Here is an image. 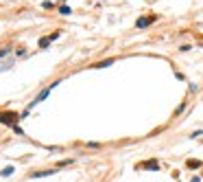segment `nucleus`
I'll list each match as a JSON object with an SVG mask.
<instances>
[{
  "instance_id": "f257e3e1",
  "label": "nucleus",
  "mask_w": 203,
  "mask_h": 182,
  "mask_svg": "<svg viewBox=\"0 0 203 182\" xmlns=\"http://www.w3.org/2000/svg\"><path fill=\"white\" fill-rule=\"evenodd\" d=\"M59 84H61V81H52V84H50L48 88H44V90H40V94H37V97H35V99H33V101H31V105H29V110H31V108H35V105H37V103H42V101H44V99H46V97H48V94H50V92H52V90H55V88H57Z\"/></svg>"
},
{
  "instance_id": "6e6552de",
  "label": "nucleus",
  "mask_w": 203,
  "mask_h": 182,
  "mask_svg": "<svg viewBox=\"0 0 203 182\" xmlns=\"http://www.w3.org/2000/svg\"><path fill=\"white\" fill-rule=\"evenodd\" d=\"M13 174V167H5L2 169V176H11Z\"/></svg>"
},
{
  "instance_id": "0eeeda50",
  "label": "nucleus",
  "mask_w": 203,
  "mask_h": 182,
  "mask_svg": "<svg viewBox=\"0 0 203 182\" xmlns=\"http://www.w3.org/2000/svg\"><path fill=\"white\" fill-rule=\"evenodd\" d=\"M112 64H114V59H107V61H98L94 68H105V66H112Z\"/></svg>"
},
{
  "instance_id": "7ed1b4c3",
  "label": "nucleus",
  "mask_w": 203,
  "mask_h": 182,
  "mask_svg": "<svg viewBox=\"0 0 203 182\" xmlns=\"http://www.w3.org/2000/svg\"><path fill=\"white\" fill-rule=\"evenodd\" d=\"M151 22H155V15H151V18H138L135 26H138V29H144V26H149Z\"/></svg>"
},
{
  "instance_id": "1a4fd4ad",
  "label": "nucleus",
  "mask_w": 203,
  "mask_h": 182,
  "mask_svg": "<svg viewBox=\"0 0 203 182\" xmlns=\"http://www.w3.org/2000/svg\"><path fill=\"white\" fill-rule=\"evenodd\" d=\"M42 7H44V9H52V2H50V0H46V2H44Z\"/></svg>"
},
{
  "instance_id": "423d86ee",
  "label": "nucleus",
  "mask_w": 203,
  "mask_h": 182,
  "mask_svg": "<svg viewBox=\"0 0 203 182\" xmlns=\"http://www.w3.org/2000/svg\"><path fill=\"white\" fill-rule=\"evenodd\" d=\"M59 13H61V15H70L72 11H70V7H68V5H61V7H59Z\"/></svg>"
},
{
  "instance_id": "f03ea898",
  "label": "nucleus",
  "mask_w": 203,
  "mask_h": 182,
  "mask_svg": "<svg viewBox=\"0 0 203 182\" xmlns=\"http://www.w3.org/2000/svg\"><path fill=\"white\" fill-rule=\"evenodd\" d=\"M0 121L15 127V125H17V114H13V112H5V114H0Z\"/></svg>"
},
{
  "instance_id": "20e7f679",
  "label": "nucleus",
  "mask_w": 203,
  "mask_h": 182,
  "mask_svg": "<svg viewBox=\"0 0 203 182\" xmlns=\"http://www.w3.org/2000/svg\"><path fill=\"white\" fill-rule=\"evenodd\" d=\"M142 167H144V169H160V165H157V160H149V162H144Z\"/></svg>"
},
{
  "instance_id": "9d476101",
  "label": "nucleus",
  "mask_w": 203,
  "mask_h": 182,
  "mask_svg": "<svg viewBox=\"0 0 203 182\" xmlns=\"http://www.w3.org/2000/svg\"><path fill=\"white\" fill-rule=\"evenodd\" d=\"M9 55V48H2V51H0V57H7Z\"/></svg>"
},
{
  "instance_id": "39448f33",
  "label": "nucleus",
  "mask_w": 203,
  "mask_h": 182,
  "mask_svg": "<svg viewBox=\"0 0 203 182\" xmlns=\"http://www.w3.org/2000/svg\"><path fill=\"white\" fill-rule=\"evenodd\" d=\"M50 42H52V38H50V35H46V38H42V40H40V48H46Z\"/></svg>"
}]
</instances>
